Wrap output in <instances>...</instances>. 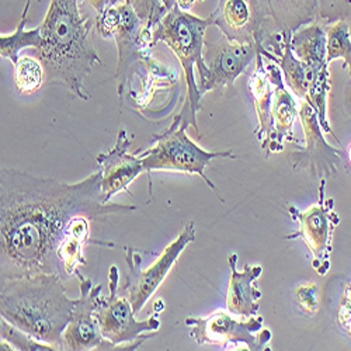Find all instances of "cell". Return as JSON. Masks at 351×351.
I'll return each instance as SVG.
<instances>
[{
    "instance_id": "obj_1",
    "label": "cell",
    "mask_w": 351,
    "mask_h": 351,
    "mask_svg": "<svg viewBox=\"0 0 351 351\" xmlns=\"http://www.w3.org/2000/svg\"><path fill=\"white\" fill-rule=\"evenodd\" d=\"M106 202L101 169L75 184L32 173L0 170V280L38 273L64 274L58 249L71 221L136 211Z\"/></svg>"
},
{
    "instance_id": "obj_2",
    "label": "cell",
    "mask_w": 351,
    "mask_h": 351,
    "mask_svg": "<svg viewBox=\"0 0 351 351\" xmlns=\"http://www.w3.org/2000/svg\"><path fill=\"white\" fill-rule=\"evenodd\" d=\"M95 24L82 14L79 0H51L40 25L43 43L32 55L44 66V86L66 87L82 101L92 99L84 80L103 66L92 38Z\"/></svg>"
},
{
    "instance_id": "obj_3",
    "label": "cell",
    "mask_w": 351,
    "mask_h": 351,
    "mask_svg": "<svg viewBox=\"0 0 351 351\" xmlns=\"http://www.w3.org/2000/svg\"><path fill=\"white\" fill-rule=\"evenodd\" d=\"M0 281L2 317L34 339L65 350L64 332L76 300L66 295L62 276L38 273Z\"/></svg>"
},
{
    "instance_id": "obj_4",
    "label": "cell",
    "mask_w": 351,
    "mask_h": 351,
    "mask_svg": "<svg viewBox=\"0 0 351 351\" xmlns=\"http://www.w3.org/2000/svg\"><path fill=\"white\" fill-rule=\"evenodd\" d=\"M213 23L210 19H199L190 12H183L174 6L155 27L152 43L166 44L178 56L186 76L187 96L182 112V124L187 128L194 125L198 134L197 112L201 110L202 96L198 92L197 82L207 76V66L204 62L206 33Z\"/></svg>"
},
{
    "instance_id": "obj_5",
    "label": "cell",
    "mask_w": 351,
    "mask_h": 351,
    "mask_svg": "<svg viewBox=\"0 0 351 351\" xmlns=\"http://www.w3.org/2000/svg\"><path fill=\"white\" fill-rule=\"evenodd\" d=\"M291 34L273 33L257 51L278 64L289 90L298 100L308 101L316 111L324 132L330 134L339 143L328 121V95L330 90L329 68H312L302 62L291 49Z\"/></svg>"
},
{
    "instance_id": "obj_6",
    "label": "cell",
    "mask_w": 351,
    "mask_h": 351,
    "mask_svg": "<svg viewBox=\"0 0 351 351\" xmlns=\"http://www.w3.org/2000/svg\"><path fill=\"white\" fill-rule=\"evenodd\" d=\"M154 145L142 152H136L141 158L146 173L152 171H180L189 174H198L208 184V187L219 197L217 187L207 178L206 169L213 159L229 158L235 159L232 151L208 152L191 141L187 135V127L182 124L180 115H176L171 125L152 138ZM223 202V199L219 197Z\"/></svg>"
},
{
    "instance_id": "obj_7",
    "label": "cell",
    "mask_w": 351,
    "mask_h": 351,
    "mask_svg": "<svg viewBox=\"0 0 351 351\" xmlns=\"http://www.w3.org/2000/svg\"><path fill=\"white\" fill-rule=\"evenodd\" d=\"M95 27L104 40H114L117 44V49H119L117 93L123 101L124 95L127 93L131 66L151 56L154 33L146 28L127 2L107 8L106 12L97 16Z\"/></svg>"
},
{
    "instance_id": "obj_8",
    "label": "cell",
    "mask_w": 351,
    "mask_h": 351,
    "mask_svg": "<svg viewBox=\"0 0 351 351\" xmlns=\"http://www.w3.org/2000/svg\"><path fill=\"white\" fill-rule=\"evenodd\" d=\"M110 295L100 297L96 308V317L103 337L111 343V350L125 346L127 350H136L145 340L156 336L162 322L158 312L146 320H136L130 300L120 291V270L111 266L108 273Z\"/></svg>"
},
{
    "instance_id": "obj_9",
    "label": "cell",
    "mask_w": 351,
    "mask_h": 351,
    "mask_svg": "<svg viewBox=\"0 0 351 351\" xmlns=\"http://www.w3.org/2000/svg\"><path fill=\"white\" fill-rule=\"evenodd\" d=\"M263 317L252 316L237 320L230 312L215 311L206 317H187L184 324L191 329L190 336L199 344H217L223 350H267L273 337L263 328Z\"/></svg>"
},
{
    "instance_id": "obj_10",
    "label": "cell",
    "mask_w": 351,
    "mask_h": 351,
    "mask_svg": "<svg viewBox=\"0 0 351 351\" xmlns=\"http://www.w3.org/2000/svg\"><path fill=\"white\" fill-rule=\"evenodd\" d=\"M195 241V225L189 222L184 229L179 233L171 243H169L165 252L158 257V260L148 269H142V258L139 252L132 246H125V261L128 265V276L125 285L120 289L130 300L134 313L138 315L146 305L158 288L162 285L176 261L184 252V249Z\"/></svg>"
},
{
    "instance_id": "obj_11",
    "label": "cell",
    "mask_w": 351,
    "mask_h": 351,
    "mask_svg": "<svg viewBox=\"0 0 351 351\" xmlns=\"http://www.w3.org/2000/svg\"><path fill=\"white\" fill-rule=\"evenodd\" d=\"M291 218L300 223V229L285 239L301 238L312 254V266L320 276L330 269V256L333 247V233L340 223V217L335 211V199L326 198V180H320L319 199L312 207L301 211L288 207Z\"/></svg>"
},
{
    "instance_id": "obj_12",
    "label": "cell",
    "mask_w": 351,
    "mask_h": 351,
    "mask_svg": "<svg viewBox=\"0 0 351 351\" xmlns=\"http://www.w3.org/2000/svg\"><path fill=\"white\" fill-rule=\"evenodd\" d=\"M208 19L229 41L257 48L273 34L270 27L276 28L269 0H218Z\"/></svg>"
},
{
    "instance_id": "obj_13",
    "label": "cell",
    "mask_w": 351,
    "mask_h": 351,
    "mask_svg": "<svg viewBox=\"0 0 351 351\" xmlns=\"http://www.w3.org/2000/svg\"><path fill=\"white\" fill-rule=\"evenodd\" d=\"M298 103L305 146L297 152H291L288 163L294 171H305L312 180H329L339 173L346 154L326 142L315 108L308 101L298 100Z\"/></svg>"
},
{
    "instance_id": "obj_14",
    "label": "cell",
    "mask_w": 351,
    "mask_h": 351,
    "mask_svg": "<svg viewBox=\"0 0 351 351\" xmlns=\"http://www.w3.org/2000/svg\"><path fill=\"white\" fill-rule=\"evenodd\" d=\"M256 56L257 47L233 43L225 37L217 43L206 44L204 62L207 66V76L197 82L199 95L229 89L245 73L247 66L256 61Z\"/></svg>"
},
{
    "instance_id": "obj_15",
    "label": "cell",
    "mask_w": 351,
    "mask_h": 351,
    "mask_svg": "<svg viewBox=\"0 0 351 351\" xmlns=\"http://www.w3.org/2000/svg\"><path fill=\"white\" fill-rule=\"evenodd\" d=\"M79 280L80 297L75 301L72 319L64 332L65 350L87 351L103 350L106 339L103 337L96 308L101 297V285H95L90 278H86L80 270L75 273Z\"/></svg>"
},
{
    "instance_id": "obj_16",
    "label": "cell",
    "mask_w": 351,
    "mask_h": 351,
    "mask_svg": "<svg viewBox=\"0 0 351 351\" xmlns=\"http://www.w3.org/2000/svg\"><path fill=\"white\" fill-rule=\"evenodd\" d=\"M265 64L270 76V80L274 87L273 95V107H271V128L265 141L260 142L261 149L265 151L266 158L271 154H278L284 149V142L300 143L294 136V124L298 117L297 101L289 93L284 84L282 72L274 61L265 56Z\"/></svg>"
},
{
    "instance_id": "obj_17",
    "label": "cell",
    "mask_w": 351,
    "mask_h": 351,
    "mask_svg": "<svg viewBox=\"0 0 351 351\" xmlns=\"http://www.w3.org/2000/svg\"><path fill=\"white\" fill-rule=\"evenodd\" d=\"M131 138L125 130H120L117 142L107 152L97 155V163L101 167V191L106 202L123 191H127L131 183L145 171L141 158L128 154Z\"/></svg>"
},
{
    "instance_id": "obj_18",
    "label": "cell",
    "mask_w": 351,
    "mask_h": 351,
    "mask_svg": "<svg viewBox=\"0 0 351 351\" xmlns=\"http://www.w3.org/2000/svg\"><path fill=\"white\" fill-rule=\"evenodd\" d=\"M238 254L232 253L228 258V265L230 269V281L226 295V308L228 312L242 319H249L257 315L258 300L261 298V292L256 288L254 282L261 276V266L245 265L243 270L237 269Z\"/></svg>"
},
{
    "instance_id": "obj_19",
    "label": "cell",
    "mask_w": 351,
    "mask_h": 351,
    "mask_svg": "<svg viewBox=\"0 0 351 351\" xmlns=\"http://www.w3.org/2000/svg\"><path fill=\"white\" fill-rule=\"evenodd\" d=\"M328 25L325 21H315L301 27L291 37V49L302 62L312 68H329L328 56Z\"/></svg>"
},
{
    "instance_id": "obj_20",
    "label": "cell",
    "mask_w": 351,
    "mask_h": 351,
    "mask_svg": "<svg viewBox=\"0 0 351 351\" xmlns=\"http://www.w3.org/2000/svg\"><path fill=\"white\" fill-rule=\"evenodd\" d=\"M249 89L254 99V108L257 114V128L254 135L258 142L265 141L271 128V107H273V95L274 87L270 80L265 56L257 51L256 68L249 80Z\"/></svg>"
},
{
    "instance_id": "obj_21",
    "label": "cell",
    "mask_w": 351,
    "mask_h": 351,
    "mask_svg": "<svg viewBox=\"0 0 351 351\" xmlns=\"http://www.w3.org/2000/svg\"><path fill=\"white\" fill-rule=\"evenodd\" d=\"M92 219L87 217H76L68 225L65 237L58 249V256L64 266L65 277L75 276L80 266L86 265L83 254L84 246L90 241Z\"/></svg>"
},
{
    "instance_id": "obj_22",
    "label": "cell",
    "mask_w": 351,
    "mask_h": 351,
    "mask_svg": "<svg viewBox=\"0 0 351 351\" xmlns=\"http://www.w3.org/2000/svg\"><path fill=\"white\" fill-rule=\"evenodd\" d=\"M278 33L294 34L317 19V0H269Z\"/></svg>"
},
{
    "instance_id": "obj_23",
    "label": "cell",
    "mask_w": 351,
    "mask_h": 351,
    "mask_svg": "<svg viewBox=\"0 0 351 351\" xmlns=\"http://www.w3.org/2000/svg\"><path fill=\"white\" fill-rule=\"evenodd\" d=\"M30 6L32 3H25L20 23L17 25V30L12 34H2V37H0V56L5 58V60H9L13 65L17 64L20 58L19 53L23 49H37L43 43L40 27L33 28V30H25Z\"/></svg>"
},
{
    "instance_id": "obj_24",
    "label": "cell",
    "mask_w": 351,
    "mask_h": 351,
    "mask_svg": "<svg viewBox=\"0 0 351 351\" xmlns=\"http://www.w3.org/2000/svg\"><path fill=\"white\" fill-rule=\"evenodd\" d=\"M45 83V72L37 58L20 56L14 65V86L20 95L30 96L38 92Z\"/></svg>"
},
{
    "instance_id": "obj_25",
    "label": "cell",
    "mask_w": 351,
    "mask_h": 351,
    "mask_svg": "<svg viewBox=\"0 0 351 351\" xmlns=\"http://www.w3.org/2000/svg\"><path fill=\"white\" fill-rule=\"evenodd\" d=\"M340 58L344 61V68L348 69L351 77V34L350 24L344 20L328 25V65Z\"/></svg>"
},
{
    "instance_id": "obj_26",
    "label": "cell",
    "mask_w": 351,
    "mask_h": 351,
    "mask_svg": "<svg viewBox=\"0 0 351 351\" xmlns=\"http://www.w3.org/2000/svg\"><path fill=\"white\" fill-rule=\"evenodd\" d=\"M0 337L2 340L8 341L12 350L17 351H47V350H58L53 344L40 341L30 336L28 333L23 332L21 329L12 325L10 322L2 317L0 320Z\"/></svg>"
},
{
    "instance_id": "obj_27",
    "label": "cell",
    "mask_w": 351,
    "mask_h": 351,
    "mask_svg": "<svg viewBox=\"0 0 351 351\" xmlns=\"http://www.w3.org/2000/svg\"><path fill=\"white\" fill-rule=\"evenodd\" d=\"M123 2L131 5L136 16L152 33L155 30V27L160 23V20L170 12L163 3V0H111L110 6L119 5Z\"/></svg>"
},
{
    "instance_id": "obj_28",
    "label": "cell",
    "mask_w": 351,
    "mask_h": 351,
    "mask_svg": "<svg viewBox=\"0 0 351 351\" xmlns=\"http://www.w3.org/2000/svg\"><path fill=\"white\" fill-rule=\"evenodd\" d=\"M317 19L326 24L351 20V0H317Z\"/></svg>"
},
{
    "instance_id": "obj_29",
    "label": "cell",
    "mask_w": 351,
    "mask_h": 351,
    "mask_svg": "<svg viewBox=\"0 0 351 351\" xmlns=\"http://www.w3.org/2000/svg\"><path fill=\"white\" fill-rule=\"evenodd\" d=\"M295 302L309 315L319 311V287L315 282L298 285L295 288Z\"/></svg>"
},
{
    "instance_id": "obj_30",
    "label": "cell",
    "mask_w": 351,
    "mask_h": 351,
    "mask_svg": "<svg viewBox=\"0 0 351 351\" xmlns=\"http://www.w3.org/2000/svg\"><path fill=\"white\" fill-rule=\"evenodd\" d=\"M339 325L344 330H348L351 325V284H348L344 289V295L339 309Z\"/></svg>"
},
{
    "instance_id": "obj_31",
    "label": "cell",
    "mask_w": 351,
    "mask_h": 351,
    "mask_svg": "<svg viewBox=\"0 0 351 351\" xmlns=\"http://www.w3.org/2000/svg\"><path fill=\"white\" fill-rule=\"evenodd\" d=\"M86 2L97 12V14H101L107 8H110L111 0H86Z\"/></svg>"
},
{
    "instance_id": "obj_32",
    "label": "cell",
    "mask_w": 351,
    "mask_h": 351,
    "mask_svg": "<svg viewBox=\"0 0 351 351\" xmlns=\"http://www.w3.org/2000/svg\"><path fill=\"white\" fill-rule=\"evenodd\" d=\"M346 158L348 159V163H350V166H351V143L348 145V151H347V155H346Z\"/></svg>"
},
{
    "instance_id": "obj_33",
    "label": "cell",
    "mask_w": 351,
    "mask_h": 351,
    "mask_svg": "<svg viewBox=\"0 0 351 351\" xmlns=\"http://www.w3.org/2000/svg\"><path fill=\"white\" fill-rule=\"evenodd\" d=\"M347 332H348V333H350V336H351V325H350V329H348Z\"/></svg>"
},
{
    "instance_id": "obj_34",
    "label": "cell",
    "mask_w": 351,
    "mask_h": 351,
    "mask_svg": "<svg viewBox=\"0 0 351 351\" xmlns=\"http://www.w3.org/2000/svg\"><path fill=\"white\" fill-rule=\"evenodd\" d=\"M33 2V0H27V3H32Z\"/></svg>"
}]
</instances>
